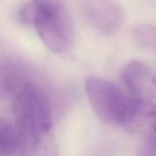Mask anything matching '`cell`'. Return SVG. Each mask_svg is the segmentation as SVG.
Listing matches in <instances>:
<instances>
[{
	"label": "cell",
	"instance_id": "6da1fadb",
	"mask_svg": "<svg viewBox=\"0 0 156 156\" xmlns=\"http://www.w3.org/2000/svg\"><path fill=\"white\" fill-rule=\"evenodd\" d=\"M86 91L97 116L112 126L129 129L139 126L150 104L129 94L124 87L96 76L87 79Z\"/></svg>",
	"mask_w": 156,
	"mask_h": 156
},
{
	"label": "cell",
	"instance_id": "7a4b0ae2",
	"mask_svg": "<svg viewBox=\"0 0 156 156\" xmlns=\"http://www.w3.org/2000/svg\"><path fill=\"white\" fill-rule=\"evenodd\" d=\"M22 23L35 29L44 45L51 51H68L74 41L71 17L61 0H29L20 10Z\"/></svg>",
	"mask_w": 156,
	"mask_h": 156
},
{
	"label": "cell",
	"instance_id": "3957f363",
	"mask_svg": "<svg viewBox=\"0 0 156 156\" xmlns=\"http://www.w3.org/2000/svg\"><path fill=\"white\" fill-rule=\"evenodd\" d=\"M13 108L21 143L51 133V103L45 93L35 84L30 82L14 98Z\"/></svg>",
	"mask_w": 156,
	"mask_h": 156
},
{
	"label": "cell",
	"instance_id": "277c9868",
	"mask_svg": "<svg viewBox=\"0 0 156 156\" xmlns=\"http://www.w3.org/2000/svg\"><path fill=\"white\" fill-rule=\"evenodd\" d=\"M80 7L87 22L101 34H113L123 23V11L116 0H81Z\"/></svg>",
	"mask_w": 156,
	"mask_h": 156
},
{
	"label": "cell",
	"instance_id": "5b68a950",
	"mask_svg": "<svg viewBox=\"0 0 156 156\" xmlns=\"http://www.w3.org/2000/svg\"><path fill=\"white\" fill-rule=\"evenodd\" d=\"M26 71L12 60L0 59V97L15 98L30 82Z\"/></svg>",
	"mask_w": 156,
	"mask_h": 156
},
{
	"label": "cell",
	"instance_id": "8992f818",
	"mask_svg": "<svg viewBox=\"0 0 156 156\" xmlns=\"http://www.w3.org/2000/svg\"><path fill=\"white\" fill-rule=\"evenodd\" d=\"M148 76V67L140 61H132L121 71L120 79L123 87L131 95L144 98V88Z\"/></svg>",
	"mask_w": 156,
	"mask_h": 156
},
{
	"label": "cell",
	"instance_id": "52a82bcc",
	"mask_svg": "<svg viewBox=\"0 0 156 156\" xmlns=\"http://www.w3.org/2000/svg\"><path fill=\"white\" fill-rule=\"evenodd\" d=\"M20 148L21 139L17 126L0 120V156H11Z\"/></svg>",
	"mask_w": 156,
	"mask_h": 156
},
{
	"label": "cell",
	"instance_id": "ba28073f",
	"mask_svg": "<svg viewBox=\"0 0 156 156\" xmlns=\"http://www.w3.org/2000/svg\"><path fill=\"white\" fill-rule=\"evenodd\" d=\"M22 156H58L57 145L52 133L32 141L21 143Z\"/></svg>",
	"mask_w": 156,
	"mask_h": 156
},
{
	"label": "cell",
	"instance_id": "9c48e42d",
	"mask_svg": "<svg viewBox=\"0 0 156 156\" xmlns=\"http://www.w3.org/2000/svg\"><path fill=\"white\" fill-rule=\"evenodd\" d=\"M145 130V140L156 147V105L149 104L140 121Z\"/></svg>",
	"mask_w": 156,
	"mask_h": 156
},
{
	"label": "cell",
	"instance_id": "30bf717a",
	"mask_svg": "<svg viewBox=\"0 0 156 156\" xmlns=\"http://www.w3.org/2000/svg\"><path fill=\"white\" fill-rule=\"evenodd\" d=\"M134 36L137 41L147 48H156V28L148 24H140L135 27Z\"/></svg>",
	"mask_w": 156,
	"mask_h": 156
},
{
	"label": "cell",
	"instance_id": "8fae6325",
	"mask_svg": "<svg viewBox=\"0 0 156 156\" xmlns=\"http://www.w3.org/2000/svg\"><path fill=\"white\" fill-rule=\"evenodd\" d=\"M137 156H156V147L145 140Z\"/></svg>",
	"mask_w": 156,
	"mask_h": 156
},
{
	"label": "cell",
	"instance_id": "7c38bea8",
	"mask_svg": "<svg viewBox=\"0 0 156 156\" xmlns=\"http://www.w3.org/2000/svg\"><path fill=\"white\" fill-rule=\"evenodd\" d=\"M151 86H152V88H153V90L156 92V73H155V74L152 76V79H151Z\"/></svg>",
	"mask_w": 156,
	"mask_h": 156
}]
</instances>
